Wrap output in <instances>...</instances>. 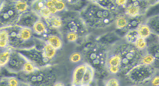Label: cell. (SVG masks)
Wrapping results in <instances>:
<instances>
[{"mask_svg":"<svg viewBox=\"0 0 159 86\" xmlns=\"http://www.w3.org/2000/svg\"><path fill=\"white\" fill-rule=\"evenodd\" d=\"M65 37H66V39H67L68 41L70 42H75L79 41H80L78 36L74 33H68L65 35Z\"/></svg>","mask_w":159,"mask_h":86,"instance_id":"34","label":"cell"},{"mask_svg":"<svg viewBox=\"0 0 159 86\" xmlns=\"http://www.w3.org/2000/svg\"><path fill=\"white\" fill-rule=\"evenodd\" d=\"M104 86H120V82L116 77H109L105 81Z\"/></svg>","mask_w":159,"mask_h":86,"instance_id":"31","label":"cell"},{"mask_svg":"<svg viewBox=\"0 0 159 86\" xmlns=\"http://www.w3.org/2000/svg\"><path fill=\"white\" fill-rule=\"evenodd\" d=\"M2 68H1V67H0V79L2 77Z\"/></svg>","mask_w":159,"mask_h":86,"instance_id":"39","label":"cell"},{"mask_svg":"<svg viewBox=\"0 0 159 86\" xmlns=\"http://www.w3.org/2000/svg\"><path fill=\"white\" fill-rule=\"evenodd\" d=\"M41 19V17L30 9L20 15L16 25L22 28L32 29L34 24Z\"/></svg>","mask_w":159,"mask_h":86,"instance_id":"12","label":"cell"},{"mask_svg":"<svg viewBox=\"0 0 159 86\" xmlns=\"http://www.w3.org/2000/svg\"><path fill=\"white\" fill-rule=\"evenodd\" d=\"M54 86H65L64 85V84L63 83H61V82H57Z\"/></svg>","mask_w":159,"mask_h":86,"instance_id":"37","label":"cell"},{"mask_svg":"<svg viewBox=\"0 0 159 86\" xmlns=\"http://www.w3.org/2000/svg\"><path fill=\"white\" fill-rule=\"evenodd\" d=\"M21 28L16 25L6 28L8 33L9 46L15 50L28 49L32 48L21 39Z\"/></svg>","mask_w":159,"mask_h":86,"instance_id":"9","label":"cell"},{"mask_svg":"<svg viewBox=\"0 0 159 86\" xmlns=\"http://www.w3.org/2000/svg\"><path fill=\"white\" fill-rule=\"evenodd\" d=\"M87 63L80 64L75 68L73 73L71 86H81L82 79L86 70Z\"/></svg>","mask_w":159,"mask_h":86,"instance_id":"15","label":"cell"},{"mask_svg":"<svg viewBox=\"0 0 159 86\" xmlns=\"http://www.w3.org/2000/svg\"><path fill=\"white\" fill-rule=\"evenodd\" d=\"M13 49L10 47H8L4 50H2L0 53V67L4 68L9 60L11 52Z\"/></svg>","mask_w":159,"mask_h":86,"instance_id":"21","label":"cell"},{"mask_svg":"<svg viewBox=\"0 0 159 86\" xmlns=\"http://www.w3.org/2000/svg\"><path fill=\"white\" fill-rule=\"evenodd\" d=\"M48 26L46 23L40 19L34 24L33 28L32 30L34 33L42 36L44 34Z\"/></svg>","mask_w":159,"mask_h":86,"instance_id":"23","label":"cell"},{"mask_svg":"<svg viewBox=\"0 0 159 86\" xmlns=\"http://www.w3.org/2000/svg\"><path fill=\"white\" fill-rule=\"evenodd\" d=\"M146 19L145 15H140L134 17L129 16L128 25L123 31L126 33L129 31L137 30L141 25L145 23Z\"/></svg>","mask_w":159,"mask_h":86,"instance_id":"14","label":"cell"},{"mask_svg":"<svg viewBox=\"0 0 159 86\" xmlns=\"http://www.w3.org/2000/svg\"><path fill=\"white\" fill-rule=\"evenodd\" d=\"M27 61L28 60L20 53L13 49L4 68L8 72L17 75L22 71L23 66Z\"/></svg>","mask_w":159,"mask_h":86,"instance_id":"10","label":"cell"},{"mask_svg":"<svg viewBox=\"0 0 159 86\" xmlns=\"http://www.w3.org/2000/svg\"><path fill=\"white\" fill-rule=\"evenodd\" d=\"M118 12L105 9L95 2L85 6L80 14L88 27L95 29L109 28L115 24Z\"/></svg>","mask_w":159,"mask_h":86,"instance_id":"2","label":"cell"},{"mask_svg":"<svg viewBox=\"0 0 159 86\" xmlns=\"http://www.w3.org/2000/svg\"><path fill=\"white\" fill-rule=\"evenodd\" d=\"M16 1H5L0 10V29L16 25L20 15L16 6Z\"/></svg>","mask_w":159,"mask_h":86,"instance_id":"7","label":"cell"},{"mask_svg":"<svg viewBox=\"0 0 159 86\" xmlns=\"http://www.w3.org/2000/svg\"><path fill=\"white\" fill-rule=\"evenodd\" d=\"M145 23L150 28L152 34L159 37V14L147 18Z\"/></svg>","mask_w":159,"mask_h":86,"instance_id":"16","label":"cell"},{"mask_svg":"<svg viewBox=\"0 0 159 86\" xmlns=\"http://www.w3.org/2000/svg\"></svg>","mask_w":159,"mask_h":86,"instance_id":"41","label":"cell"},{"mask_svg":"<svg viewBox=\"0 0 159 86\" xmlns=\"http://www.w3.org/2000/svg\"><path fill=\"white\" fill-rule=\"evenodd\" d=\"M139 37L147 39L152 34L151 30L146 23L142 24L137 29Z\"/></svg>","mask_w":159,"mask_h":86,"instance_id":"25","label":"cell"},{"mask_svg":"<svg viewBox=\"0 0 159 86\" xmlns=\"http://www.w3.org/2000/svg\"><path fill=\"white\" fill-rule=\"evenodd\" d=\"M148 84L149 86H159V71H157Z\"/></svg>","mask_w":159,"mask_h":86,"instance_id":"33","label":"cell"},{"mask_svg":"<svg viewBox=\"0 0 159 86\" xmlns=\"http://www.w3.org/2000/svg\"><path fill=\"white\" fill-rule=\"evenodd\" d=\"M157 71L152 65L140 64L130 70L125 75L127 81L134 85L148 84Z\"/></svg>","mask_w":159,"mask_h":86,"instance_id":"6","label":"cell"},{"mask_svg":"<svg viewBox=\"0 0 159 86\" xmlns=\"http://www.w3.org/2000/svg\"><path fill=\"white\" fill-rule=\"evenodd\" d=\"M83 60L82 54L79 52H75L72 53L70 57V60L73 63H78Z\"/></svg>","mask_w":159,"mask_h":86,"instance_id":"29","label":"cell"},{"mask_svg":"<svg viewBox=\"0 0 159 86\" xmlns=\"http://www.w3.org/2000/svg\"><path fill=\"white\" fill-rule=\"evenodd\" d=\"M17 76L30 86H54L58 78L57 71L52 66L37 68L31 73L21 72Z\"/></svg>","mask_w":159,"mask_h":86,"instance_id":"4","label":"cell"},{"mask_svg":"<svg viewBox=\"0 0 159 86\" xmlns=\"http://www.w3.org/2000/svg\"><path fill=\"white\" fill-rule=\"evenodd\" d=\"M62 21L61 32L66 35L68 33L76 34L80 41L85 39L89 34V28L84 22L80 15L69 13L61 17Z\"/></svg>","mask_w":159,"mask_h":86,"instance_id":"5","label":"cell"},{"mask_svg":"<svg viewBox=\"0 0 159 86\" xmlns=\"http://www.w3.org/2000/svg\"><path fill=\"white\" fill-rule=\"evenodd\" d=\"M120 61L118 56L111 52L110 50L107 62L108 73L115 75L120 73Z\"/></svg>","mask_w":159,"mask_h":86,"instance_id":"13","label":"cell"},{"mask_svg":"<svg viewBox=\"0 0 159 86\" xmlns=\"http://www.w3.org/2000/svg\"><path fill=\"white\" fill-rule=\"evenodd\" d=\"M54 7L58 12L64 10L65 8V4L64 2L61 1H54Z\"/></svg>","mask_w":159,"mask_h":86,"instance_id":"35","label":"cell"},{"mask_svg":"<svg viewBox=\"0 0 159 86\" xmlns=\"http://www.w3.org/2000/svg\"></svg>","mask_w":159,"mask_h":86,"instance_id":"40","label":"cell"},{"mask_svg":"<svg viewBox=\"0 0 159 86\" xmlns=\"http://www.w3.org/2000/svg\"><path fill=\"white\" fill-rule=\"evenodd\" d=\"M4 1H0V10L2 8V6L3 4Z\"/></svg>","mask_w":159,"mask_h":86,"instance_id":"38","label":"cell"},{"mask_svg":"<svg viewBox=\"0 0 159 86\" xmlns=\"http://www.w3.org/2000/svg\"><path fill=\"white\" fill-rule=\"evenodd\" d=\"M112 45L104 42L95 41L88 44L82 49L83 59L90 65L100 77L108 74L107 62Z\"/></svg>","mask_w":159,"mask_h":86,"instance_id":"1","label":"cell"},{"mask_svg":"<svg viewBox=\"0 0 159 86\" xmlns=\"http://www.w3.org/2000/svg\"><path fill=\"white\" fill-rule=\"evenodd\" d=\"M147 47L146 52L152 55L154 59L152 66L156 71H159V37L152 34L147 39Z\"/></svg>","mask_w":159,"mask_h":86,"instance_id":"11","label":"cell"},{"mask_svg":"<svg viewBox=\"0 0 159 86\" xmlns=\"http://www.w3.org/2000/svg\"><path fill=\"white\" fill-rule=\"evenodd\" d=\"M137 30H134L128 31L125 35V40L126 42L131 44H135V42L139 38Z\"/></svg>","mask_w":159,"mask_h":86,"instance_id":"26","label":"cell"},{"mask_svg":"<svg viewBox=\"0 0 159 86\" xmlns=\"http://www.w3.org/2000/svg\"><path fill=\"white\" fill-rule=\"evenodd\" d=\"M111 51L119 58L120 73L124 75L135 66L142 64V59L146 53V51L138 49L134 44L126 41L113 45Z\"/></svg>","mask_w":159,"mask_h":86,"instance_id":"3","label":"cell"},{"mask_svg":"<svg viewBox=\"0 0 159 86\" xmlns=\"http://www.w3.org/2000/svg\"><path fill=\"white\" fill-rule=\"evenodd\" d=\"M128 18L125 13H120L116 18L115 25L117 28L123 30L127 27L128 23Z\"/></svg>","mask_w":159,"mask_h":86,"instance_id":"20","label":"cell"},{"mask_svg":"<svg viewBox=\"0 0 159 86\" xmlns=\"http://www.w3.org/2000/svg\"><path fill=\"white\" fill-rule=\"evenodd\" d=\"M45 41L46 42L52 46L56 50L60 49L62 45V41L57 34L50 35Z\"/></svg>","mask_w":159,"mask_h":86,"instance_id":"19","label":"cell"},{"mask_svg":"<svg viewBox=\"0 0 159 86\" xmlns=\"http://www.w3.org/2000/svg\"><path fill=\"white\" fill-rule=\"evenodd\" d=\"M42 50L44 56L51 59H54L57 53V50L47 42H45L44 44H43Z\"/></svg>","mask_w":159,"mask_h":86,"instance_id":"24","label":"cell"},{"mask_svg":"<svg viewBox=\"0 0 159 86\" xmlns=\"http://www.w3.org/2000/svg\"><path fill=\"white\" fill-rule=\"evenodd\" d=\"M0 86H10L8 85L7 84L3 76L0 79ZM18 86H30L28 84L25 83V82L22 81V83L20 84Z\"/></svg>","mask_w":159,"mask_h":86,"instance_id":"36","label":"cell"},{"mask_svg":"<svg viewBox=\"0 0 159 86\" xmlns=\"http://www.w3.org/2000/svg\"><path fill=\"white\" fill-rule=\"evenodd\" d=\"M44 19V22L47 26L51 28H61L62 26L61 17L57 15H52L50 17Z\"/></svg>","mask_w":159,"mask_h":86,"instance_id":"18","label":"cell"},{"mask_svg":"<svg viewBox=\"0 0 159 86\" xmlns=\"http://www.w3.org/2000/svg\"><path fill=\"white\" fill-rule=\"evenodd\" d=\"M9 47L8 36L6 28L0 29V49L4 50Z\"/></svg>","mask_w":159,"mask_h":86,"instance_id":"22","label":"cell"},{"mask_svg":"<svg viewBox=\"0 0 159 86\" xmlns=\"http://www.w3.org/2000/svg\"><path fill=\"white\" fill-rule=\"evenodd\" d=\"M16 50L25 57L28 61L33 63L36 68H43L52 66L53 59L48 58L44 56L42 47H37L35 45L31 48Z\"/></svg>","mask_w":159,"mask_h":86,"instance_id":"8","label":"cell"},{"mask_svg":"<svg viewBox=\"0 0 159 86\" xmlns=\"http://www.w3.org/2000/svg\"><path fill=\"white\" fill-rule=\"evenodd\" d=\"M135 46L141 50L146 51L147 47V39L139 37L134 44Z\"/></svg>","mask_w":159,"mask_h":86,"instance_id":"28","label":"cell"},{"mask_svg":"<svg viewBox=\"0 0 159 86\" xmlns=\"http://www.w3.org/2000/svg\"><path fill=\"white\" fill-rule=\"evenodd\" d=\"M36 68H37L35 67V65L33 63L28 61L23 66V71H22V72L26 74L31 73L34 71Z\"/></svg>","mask_w":159,"mask_h":86,"instance_id":"30","label":"cell"},{"mask_svg":"<svg viewBox=\"0 0 159 86\" xmlns=\"http://www.w3.org/2000/svg\"><path fill=\"white\" fill-rule=\"evenodd\" d=\"M95 71L93 68L87 64L86 71L82 79L81 86H91L94 80Z\"/></svg>","mask_w":159,"mask_h":86,"instance_id":"17","label":"cell"},{"mask_svg":"<svg viewBox=\"0 0 159 86\" xmlns=\"http://www.w3.org/2000/svg\"><path fill=\"white\" fill-rule=\"evenodd\" d=\"M154 62V59L152 55L146 52L145 54L142 59V64L147 65H153Z\"/></svg>","mask_w":159,"mask_h":86,"instance_id":"32","label":"cell"},{"mask_svg":"<svg viewBox=\"0 0 159 86\" xmlns=\"http://www.w3.org/2000/svg\"><path fill=\"white\" fill-rule=\"evenodd\" d=\"M16 6L17 11L21 14L30 9V4L25 1H16Z\"/></svg>","mask_w":159,"mask_h":86,"instance_id":"27","label":"cell"}]
</instances>
